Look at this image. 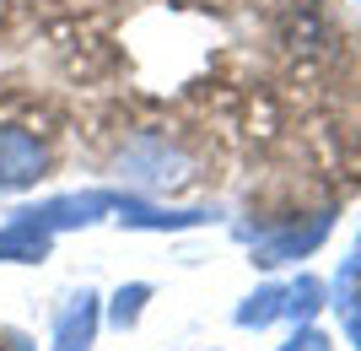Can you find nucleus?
<instances>
[{"instance_id": "0eeeda50", "label": "nucleus", "mask_w": 361, "mask_h": 351, "mask_svg": "<svg viewBox=\"0 0 361 351\" xmlns=\"http://www.w3.org/2000/svg\"><path fill=\"white\" fill-rule=\"evenodd\" d=\"M151 297L146 281H130V287H119V297H114V308H108V319L119 324V330H130V324L140 319V303Z\"/></svg>"}, {"instance_id": "20e7f679", "label": "nucleus", "mask_w": 361, "mask_h": 351, "mask_svg": "<svg viewBox=\"0 0 361 351\" xmlns=\"http://www.w3.org/2000/svg\"><path fill=\"white\" fill-rule=\"evenodd\" d=\"M44 254H49V232L32 227L27 216H16V222L0 227V260L6 265H38Z\"/></svg>"}, {"instance_id": "423d86ee", "label": "nucleus", "mask_w": 361, "mask_h": 351, "mask_svg": "<svg viewBox=\"0 0 361 351\" xmlns=\"http://www.w3.org/2000/svg\"><path fill=\"white\" fill-rule=\"evenodd\" d=\"M275 314H286V292L264 287V292H254V297H248V303L238 308V324H243V330H264V324H270Z\"/></svg>"}, {"instance_id": "f03ea898", "label": "nucleus", "mask_w": 361, "mask_h": 351, "mask_svg": "<svg viewBox=\"0 0 361 351\" xmlns=\"http://www.w3.org/2000/svg\"><path fill=\"white\" fill-rule=\"evenodd\" d=\"M103 211H119V195H65V200H49L38 211H16V216H27L32 227L54 232V227H87Z\"/></svg>"}, {"instance_id": "7ed1b4c3", "label": "nucleus", "mask_w": 361, "mask_h": 351, "mask_svg": "<svg viewBox=\"0 0 361 351\" xmlns=\"http://www.w3.org/2000/svg\"><path fill=\"white\" fill-rule=\"evenodd\" d=\"M97 335V292H71L60 308V324H54V351H92Z\"/></svg>"}, {"instance_id": "39448f33", "label": "nucleus", "mask_w": 361, "mask_h": 351, "mask_svg": "<svg viewBox=\"0 0 361 351\" xmlns=\"http://www.w3.org/2000/svg\"><path fill=\"white\" fill-rule=\"evenodd\" d=\"M324 232H329V216H318V222H313L307 232H281L275 244H264V249H259V265H281V260H297V254H307V249H313L318 238H324Z\"/></svg>"}, {"instance_id": "1a4fd4ad", "label": "nucleus", "mask_w": 361, "mask_h": 351, "mask_svg": "<svg viewBox=\"0 0 361 351\" xmlns=\"http://www.w3.org/2000/svg\"><path fill=\"white\" fill-rule=\"evenodd\" d=\"M281 351H329V335H318V330H302V335H291Z\"/></svg>"}, {"instance_id": "6e6552de", "label": "nucleus", "mask_w": 361, "mask_h": 351, "mask_svg": "<svg viewBox=\"0 0 361 351\" xmlns=\"http://www.w3.org/2000/svg\"><path fill=\"white\" fill-rule=\"evenodd\" d=\"M318 297H324V287H318L313 275H302L297 287L286 292V314H291V319H313V314H318Z\"/></svg>"}, {"instance_id": "f257e3e1", "label": "nucleus", "mask_w": 361, "mask_h": 351, "mask_svg": "<svg viewBox=\"0 0 361 351\" xmlns=\"http://www.w3.org/2000/svg\"><path fill=\"white\" fill-rule=\"evenodd\" d=\"M49 173V146L22 124H0V195L32 189Z\"/></svg>"}]
</instances>
